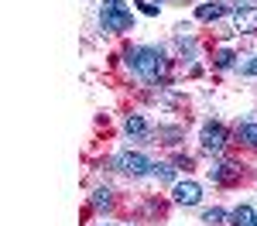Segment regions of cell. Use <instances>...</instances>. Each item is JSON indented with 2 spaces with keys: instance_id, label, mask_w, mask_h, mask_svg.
Segmentation results:
<instances>
[{
  "instance_id": "9a60e30c",
  "label": "cell",
  "mask_w": 257,
  "mask_h": 226,
  "mask_svg": "<svg viewBox=\"0 0 257 226\" xmlns=\"http://www.w3.org/2000/svg\"><path fill=\"white\" fill-rule=\"evenodd\" d=\"M216 65H219V69H230V65H233V52H230V48H223V52L216 55Z\"/></svg>"
},
{
  "instance_id": "e0dca14e",
  "label": "cell",
  "mask_w": 257,
  "mask_h": 226,
  "mask_svg": "<svg viewBox=\"0 0 257 226\" xmlns=\"http://www.w3.org/2000/svg\"><path fill=\"white\" fill-rule=\"evenodd\" d=\"M141 11H144V14H158V7H155V4H148V0H141Z\"/></svg>"
},
{
  "instance_id": "7c38bea8",
  "label": "cell",
  "mask_w": 257,
  "mask_h": 226,
  "mask_svg": "<svg viewBox=\"0 0 257 226\" xmlns=\"http://www.w3.org/2000/svg\"><path fill=\"white\" fill-rule=\"evenodd\" d=\"M226 219H230V216H226L223 209H216V205L202 212V223H206V226H223V223H226Z\"/></svg>"
},
{
  "instance_id": "8992f818",
  "label": "cell",
  "mask_w": 257,
  "mask_h": 226,
  "mask_svg": "<svg viewBox=\"0 0 257 226\" xmlns=\"http://www.w3.org/2000/svg\"><path fill=\"white\" fill-rule=\"evenodd\" d=\"M172 192H175V202L178 205H199V202H202V185L192 182V178H189V182H178Z\"/></svg>"
},
{
  "instance_id": "4fadbf2b",
  "label": "cell",
  "mask_w": 257,
  "mask_h": 226,
  "mask_svg": "<svg viewBox=\"0 0 257 226\" xmlns=\"http://www.w3.org/2000/svg\"><path fill=\"white\" fill-rule=\"evenodd\" d=\"M110 195H113V192H110L106 185H103V188H96V192H93V205H99V209H106V205H110Z\"/></svg>"
},
{
  "instance_id": "8fae6325",
  "label": "cell",
  "mask_w": 257,
  "mask_h": 226,
  "mask_svg": "<svg viewBox=\"0 0 257 226\" xmlns=\"http://www.w3.org/2000/svg\"><path fill=\"white\" fill-rule=\"evenodd\" d=\"M127 134H131V137H148V123H144V117H141V113H131V117H127Z\"/></svg>"
},
{
  "instance_id": "7a4b0ae2",
  "label": "cell",
  "mask_w": 257,
  "mask_h": 226,
  "mask_svg": "<svg viewBox=\"0 0 257 226\" xmlns=\"http://www.w3.org/2000/svg\"><path fill=\"white\" fill-rule=\"evenodd\" d=\"M131 24H134V14H131L120 0H106V4L99 7V28H103V31L120 35V31H131Z\"/></svg>"
},
{
  "instance_id": "5bb4252c",
  "label": "cell",
  "mask_w": 257,
  "mask_h": 226,
  "mask_svg": "<svg viewBox=\"0 0 257 226\" xmlns=\"http://www.w3.org/2000/svg\"><path fill=\"white\" fill-rule=\"evenodd\" d=\"M240 76H247V79H257V55H250V59L240 65Z\"/></svg>"
},
{
  "instance_id": "277c9868",
  "label": "cell",
  "mask_w": 257,
  "mask_h": 226,
  "mask_svg": "<svg viewBox=\"0 0 257 226\" xmlns=\"http://www.w3.org/2000/svg\"><path fill=\"white\" fill-rule=\"evenodd\" d=\"M199 144H202V151L206 154H219L223 147H226V127L223 123H206L202 127V134H199Z\"/></svg>"
},
{
  "instance_id": "2e32d148",
  "label": "cell",
  "mask_w": 257,
  "mask_h": 226,
  "mask_svg": "<svg viewBox=\"0 0 257 226\" xmlns=\"http://www.w3.org/2000/svg\"><path fill=\"white\" fill-rule=\"evenodd\" d=\"M155 175H158L161 182H172V168L168 164H155Z\"/></svg>"
},
{
  "instance_id": "30bf717a",
  "label": "cell",
  "mask_w": 257,
  "mask_h": 226,
  "mask_svg": "<svg viewBox=\"0 0 257 226\" xmlns=\"http://www.w3.org/2000/svg\"><path fill=\"white\" fill-rule=\"evenodd\" d=\"M223 14H226V4H202L196 11L199 21H216V18H223Z\"/></svg>"
},
{
  "instance_id": "6da1fadb",
  "label": "cell",
  "mask_w": 257,
  "mask_h": 226,
  "mask_svg": "<svg viewBox=\"0 0 257 226\" xmlns=\"http://www.w3.org/2000/svg\"><path fill=\"white\" fill-rule=\"evenodd\" d=\"M131 69L138 72L141 79H148V82H155L165 76V55H161L158 48H148V45H141V48H134L131 55Z\"/></svg>"
},
{
  "instance_id": "52a82bcc",
  "label": "cell",
  "mask_w": 257,
  "mask_h": 226,
  "mask_svg": "<svg viewBox=\"0 0 257 226\" xmlns=\"http://www.w3.org/2000/svg\"><path fill=\"white\" fill-rule=\"evenodd\" d=\"M209 175H213V182L230 185V182H237L240 168H237V164H230V161H223V164H216V168H209Z\"/></svg>"
},
{
  "instance_id": "3957f363",
  "label": "cell",
  "mask_w": 257,
  "mask_h": 226,
  "mask_svg": "<svg viewBox=\"0 0 257 226\" xmlns=\"http://www.w3.org/2000/svg\"><path fill=\"white\" fill-rule=\"evenodd\" d=\"M117 168L123 171V175H131V178H141V175L155 171V161L144 158V154H138V151H127V154H120V158H117Z\"/></svg>"
},
{
  "instance_id": "5b68a950",
  "label": "cell",
  "mask_w": 257,
  "mask_h": 226,
  "mask_svg": "<svg viewBox=\"0 0 257 226\" xmlns=\"http://www.w3.org/2000/svg\"><path fill=\"white\" fill-rule=\"evenodd\" d=\"M233 28H237L240 35H254L257 31V7H250V4L233 7Z\"/></svg>"
},
{
  "instance_id": "9c48e42d",
  "label": "cell",
  "mask_w": 257,
  "mask_h": 226,
  "mask_svg": "<svg viewBox=\"0 0 257 226\" xmlns=\"http://www.w3.org/2000/svg\"><path fill=\"white\" fill-rule=\"evenodd\" d=\"M237 137L247 147H257V120H243V123H237Z\"/></svg>"
},
{
  "instance_id": "ba28073f",
  "label": "cell",
  "mask_w": 257,
  "mask_h": 226,
  "mask_svg": "<svg viewBox=\"0 0 257 226\" xmlns=\"http://www.w3.org/2000/svg\"><path fill=\"white\" fill-rule=\"evenodd\" d=\"M230 223L233 226H257V212H254V205H237L233 212H230Z\"/></svg>"
}]
</instances>
